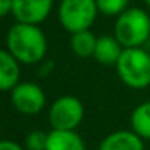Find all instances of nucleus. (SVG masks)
<instances>
[{
  "mask_svg": "<svg viewBox=\"0 0 150 150\" xmlns=\"http://www.w3.org/2000/svg\"><path fill=\"white\" fill-rule=\"evenodd\" d=\"M7 50L23 65H36L45 58L47 37L36 24L16 23L7 34Z\"/></svg>",
  "mask_w": 150,
  "mask_h": 150,
  "instance_id": "nucleus-1",
  "label": "nucleus"
},
{
  "mask_svg": "<svg viewBox=\"0 0 150 150\" xmlns=\"http://www.w3.org/2000/svg\"><path fill=\"white\" fill-rule=\"evenodd\" d=\"M115 68L118 78L127 87L140 91L150 86V52L142 47L123 49Z\"/></svg>",
  "mask_w": 150,
  "mask_h": 150,
  "instance_id": "nucleus-2",
  "label": "nucleus"
},
{
  "mask_svg": "<svg viewBox=\"0 0 150 150\" xmlns=\"http://www.w3.org/2000/svg\"><path fill=\"white\" fill-rule=\"evenodd\" d=\"M113 36L123 49L142 47L150 37V15L142 8H127L116 16Z\"/></svg>",
  "mask_w": 150,
  "mask_h": 150,
  "instance_id": "nucleus-3",
  "label": "nucleus"
},
{
  "mask_svg": "<svg viewBox=\"0 0 150 150\" xmlns=\"http://www.w3.org/2000/svg\"><path fill=\"white\" fill-rule=\"evenodd\" d=\"M97 15L98 8L95 0H62L58 5L60 24L71 34L91 29Z\"/></svg>",
  "mask_w": 150,
  "mask_h": 150,
  "instance_id": "nucleus-4",
  "label": "nucleus"
},
{
  "mask_svg": "<svg viewBox=\"0 0 150 150\" xmlns=\"http://www.w3.org/2000/svg\"><path fill=\"white\" fill-rule=\"evenodd\" d=\"M84 120V105L74 95L58 97L49 110V123L52 129L76 131Z\"/></svg>",
  "mask_w": 150,
  "mask_h": 150,
  "instance_id": "nucleus-5",
  "label": "nucleus"
},
{
  "mask_svg": "<svg viewBox=\"0 0 150 150\" xmlns=\"http://www.w3.org/2000/svg\"><path fill=\"white\" fill-rule=\"evenodd\" d=\"M10 100L16 111L28 116H34L44 110L47 97L39 84L23 81L10 92Z\"/></svg>",
  "mask_w": 150,
  "mask_h": 150,
  "instance_id": "nucleus-6",
  "label": "nucleus"
},
{
  "mask_svg": "<svg viewBox=\"0 0 150 150\" xmlns=\"http://www.w3.org/2000/svg\"><path fill=\"white\" fill-rule=\"evenodd\" d=\"M53 8V0H13V11L16 23L40 24L49 18Z\"/></svg>",
  "mask_w": 150,
  "mask_h": 150,
  "instance_id": "nucleus-7",
  "label": "nucleus"
},
{
  "mask_svg": "<svg viewBox=\"0 0 150 150\" xmlns=\"http://www.w3.org/2000/svg\"><path fill=\"white\" fill-rule=\"evenodd\" d=\"M98 150H145L144 139L134 131L120 129L103 137L98 145Z\"/></svg>",
  "mask_w": 150,
  "mask_h": 150,
  "instance_id": "nucleus-8",
  "label": "nucleus"
},
{
  "mask_svg": "<svg viewBox=\"0 0 150 150\" xmlns=\"http://www.w3.org/2000/svg\"><path fill=\"white\" fill-rule=\"evenodd\" d=\"M20 62L8 50L0 49V91H13L20 84Z\"/></svg>",
  "mask_w": 150,
  "mask_h": 150,
  "instance_id": "nucleus-9",
  "label": "nucleus"
},
{
  "mask_svg": "<svg viewBox=\"0 0 150 150\" xmlns=\"http://www.w3.org/2000/svg\"><path fill=\"white\" fill-rule=\"evenodd\" d=\"M45 150H86V144L76 131L52 129L47 137Z\"/></svg>",
  "mask_w": 150,
  "mask_h": 150,
  "instance_id": "nucleus-10",
  "label": "nucleus"
},
{
  "mask_svg": "<svg viewBox=\"0 0 150 150\" xmlns=\"http://www.w3.org/2000/svg\"><path fill=\"white\" fill-rule=\"evenodd\" d=\"M123 45L118 42L115 36H100L97 37L94 58L102 65H116L118 58L121 57Z\"/></svg>",
  "mask_w": 150,
  "mask_h": 150,
  "instance_id": "nucleus-11",
  "label": "nucleus"
},
{
  "mask_svg": "<svg viewBox=\"0 0 150 150\" xmlns=\"http://www.w3.org/2000/svg\"><path fill=\"white\" fill-rule=\"evenodd\" d=\"M69 45H71V50L76 57L89 58V57H94L95 45H97V37L91 33V29L79 31V33L71 34Z\"/></svg>",
  "mask_w": 150,
  "mask_h": 150,
  "instance_id": "nucleus-12",
  "label": "nucleus"
},
{
  "mask_svg": "<svg viewBox=\"0 0 150 150\" xmlns=\"http://www.w3.org/2000/svg\"><path fill=\"white\" fill-rule=\"evenodd\" d=\"M131 131H134L144 140H150V102H144L132 110Z\"/></svg>",
  "mask_w": 150,
  "mask_h": 150,
  "instance_id": "nucleus-13",
  "label": "nucleus"
},
{
  "mask_svg": "<svg viewBox=\"0 0 150 150\" xmlns=\"http://www.w3.org/2000/svg\"><path fill=\"white\" fill-rule=\"evenodd\" d=\"M98 13L105 16H120L123 11L127 10L129 0H95Z\"/></svg>",
  "mask_w": 150,
  "mask_h": 150,
  "instance_id": "nucleus-14",
  "label": "nucleus"
},
{
  "mask_svg": "<svg viewBox=\"0 0 150 150\" xmlns=\"http://www.w3.org/2000/svg\"><path fill=\"white\" fill-rule=\"evenodd\" d=\"M47 137L49 132L40 129H34L24 139V149L26 150H45L47 149Z\"/></svg>",
  "mask_w": 150,
  "mask_h": 150,
  "instance_id": "nucleus-15",
  "label": "nucleus"
},
{
  "mask_svg": "<svg viewBox=\"0 0 150 150\" xmlns=\"http://www.w3.org/2000/svg\"><path fill=\"white\" fill-rule=\"evenodd\" d=\"M13 11V0H0V18H5Z\"/></svg>",
  "mask_w": 150,
  "mask_h": 150,
  "instance_id": "nucleus-16",
  "label": "nucleus"
},
{
  "mask_svg": "<svg viewBox=\"0 0 150 150\" xmlns=\"http://www.w3.org/2000/svg\"><path fill=\"white\" fill-rule=\"evenodd\" d=\"M0 150H26L15 140H0Z\"/></svg>",
  "mask_w": 150,
  "mask_h": 150,
  "instance_id": "nucleus-17",
  "label": "nucleus"
},
{
  "mask_svg": "<svg viewBox=\"0 0 150 150\" xmlns=\"http://www.w3.org/2000/svg\"><path fill=\"white\" fill-rule=\"evenodd\" d=\"M144 2H145V4H147V7L150 8V0H144Z\"/></svg>",
  "mask_w": 150,
  "mask_h": 150,
  "instance_id": "nucleus-18",
  "label": "nucleus"
}]
</instances>
